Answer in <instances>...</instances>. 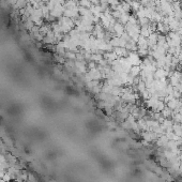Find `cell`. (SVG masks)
I'll use <instances>...</instances> for the list:
<instances>
[{
  "label": "cell",
  "instance_id": "1",
  "mask_svg": "<svg viewBox=\"0 0 182 182\" xmlns=\"http://www.w3.org/2000/svg\"><path fill=\"white\" fill-rule=\"evenodd\" d=\"M139 55L138 54H136V53H129V55H128V61L130 62V64H131L132 67L133 65H140L141 64V60H140V58H139Z\"/></svg>",
  "mask_w": 182,
  "mask_h": 182
},
{
  "label": "cell",
  "instance_id": "9",
  "mask_svg": "<svg viewBox=\"0 0 182 182\" xmlns=\"http://www.w3.org/2000/svg\"><path fill=\"white\" fill-rule=\"evenodd\" d=\"M80 4L84 7V8H90L91 5H92V3L90 2V0H80Z\"/></svg>",
  "mask_w": 182,
  "mask_h": 182
},
{
  "label": "cell",
  "instance_id": "8",
  "mask_svg": "<svg viewBox=\"0 0 182 182\" xmlns=\"http://www.w3.org/2000/svg\"><path fill=\"white\" fill-rule=\"evenodd\" d=\"M76 67L78 68V69H79L80 72H84V73L86 72V67H85V64L82 63V61H77V62H76Z\"/></svg>",
  "mask_w": 182,
  "mask_h": 182
},
{
  "label": "cell",
  "instance_id": "6",
  "mask_svg": "<svg viewBox=\"0 0 182 182\" xmlns=\"http://www.w3.org/2000/svg\"><path fill=\"white\" fill-rule=\"evenodd\" d=\"M105 58L108 60V61L113 62V61H115V60L118 59L119 57L117 56V55H116L114 51H110V53H107V54H105Z\"/></svg>",
  "mask_w": 182,
  "mask_h": 182
},
{
  "label": "cell",
  "instance_id": "7",
  "mask_svg": "<svg viewBox=\"0 0 182 182\" xmlns=\"http://www.w3.org/2000/svg\"><path fill=\"white\" fill-rule=\"evenodd\" d=\"M129 18H130V14L129 13H122V14H120V17L118 19L120 21L121 24H128Z\"/></svg>",
  "mask_w": 182,
  "mask_h": 182
},
{
  "label": "cell",
  "instance_id": "4",
  "mask_svg": "<svg viewBox=\"0 0 182 182\" xmlns=\"http://www.w3.org/2000/svg\"><path fill=\"white\" fill-rule=\"evenodd\" d=\"M89 76H90V78L91 79H99V78H101V73H100V71L97 69H95V68H93L91 71H90V73H89Z\"/></svg>",
  "mask_w": 182,
  "mask_h": 182
},
{
  "label": "cell",
  "instance_id": "10",
  "mask_svg": "<svg viewBox=\"0 0 182 182\" xmlns=\"http://www.w3.org/2000/svg\"><path fill=\"white\" fill-rule=\"evenodd\" d=\"M138 90L140 91V92H143V91H145V90H146V84H145V82H139Z\"/></svg>",
  "mask_w": 182,
  "mask_h": 182
},
{
  "label": "cell",
  "instance_id": "5",
  "mask_svg": "<svg viewBox=\"0 0 182 182\" xmlns=\"http://www.w3.org/2000/svg\"><path fill=\"white\" fill-rule=\"evenodd\" d=\"M140 72H141L140 65H133V67L131 68V70H130V72H129V73H131V76L136 77L138 74H140Z\"/></svg>",
  "mask_w": 182,
  "mask_h": 182
},
{
  "label": "cell",
  "instance_id": "2",
  "mask_svg": "<svg viewBox=\"0 0 182 182\" xmlns=\"http://www.w3.org/2000/svg\"><path fill=\"white\" fill-rule=\"evenodd\" d=\"M124 30H126V28H124V26H123L122 24L120 23L114 24V31L117 33V36H122V34L124 33Z\"/></svg>",
  "mask_w": 182,
  "mask_h": 182
},
{
  "label": "cell",
  "instance_id": "12",
  "mask_svg": "<svg viewBox=\"0 0 182 182\" xmlns=\"http://www.w3.org/2000/svg\"><path fill=\"white\" fill-rule=\"evenodd\" d=\"M169 1H172V2H177V1H179V0H169Z\"/></svg>",
  "mask_w": 182,
  "mask_h": 182
},
{
  "label": "cell",
  "instance_id": "11",
  "mask_svg": "<svg viewBox=\"0 0 182 182\" xmlns=\"http://www.w3.org/2000/svg\"><path fill=\"white\" fill-rule=\"evenodd\" d=\"M67 56L70 59H75V58H76V55L73 54V53H67Z\"/></svg>",
  "mask_w": 182,
  "mask_h": 182
},
{
  "label": "cell",
  "instance_id": "3",
  "mask_svg": "<svg viewBox=\"0 0 182 182\" xmlns=\"http://www.w3.org/2000/svg\"><path fill=\"white\" fill-rule=\"evenodd\" d=\"M113 51L118 57H126L129 55V53L126 51V49L124 47H114Z\"/></svg>",
  "mask_w": 182,
  "mask_h": 182
},
{
  "label": "cell",
  "instance_id": "13",
  "mask_svg": "<svg viewBox=\"0 0 182 182\" xmlns=\"http://www.w3.org/2000/svg\"><path fill=\"white\" fill-rule=\"evenodd\" d=\"M180 48H181V51H182V43H181V45H180Z\"/></svg>",
  "mask_w": 182,
  "mask_h": 182
}]
</instances>
